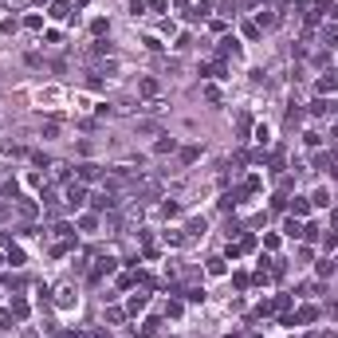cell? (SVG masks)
<instances>
[{"instance_id": "9a60e30c", "label": "cell", "mask_w": 338, "mask_h": 338, "mask_svg": "<svg viewBox=\"0 0 338 338\" xmlns=\"http://www.w3.org/2000/svg\"><path fill=\"white\" fill-rule=\"evenodd\" d=\"M209 12H213V8H209V4H193V8H189V20H193V24H197V20H205V16H209Z\"/></svg>"}, {"instance_id": "6da1fadb", "label": "cell", "mask_w": 338, "mask_h": 338, "mask_svg": "<svg viewBox=\"0 0 338 338\" xmlns=\"http://www.w3.org/2000/svg\"><path fill=\"white\" fill-rule=\"evenodd\" d=\"M52 303H56L59 311H75V307H79V291H75L71 283H59L56 291H52Z\"/></svg>"}, {"instance_id": "8fae6325", "label": "cell", "mask_w": 338, "mask_h": 338, "mask_svg": "<svg viewBox=\"0 0 338 338\" xmlns=\"http://www.w3.org/2000/svg\"><path fill=\"white\" fill-rule=\"evenodd\" d=\"M8 311H12V319H28V315H32V307H28L24 299H12V307H8Z\"/></svg>"}, {"instance_id": "7c38bea8", "label": "cell", "mask_w": 338, "mask_h": 338, "mask_svg": "<svg viewBox=\"0 0 338 338\" xmlns=\"http://www.w3.org/2000/svg\"><path fill=\"white\" fill-rule=\"evenodd\" d=\"M67 12H71V8H67V0H56V4L48 8V16H52V20H67Z\"/></svg>"}, {"instance_id": "d4e9b609", "label": "cell", "mask_w": 338, "mask_h": 338, "mask_svg": "<svg viewBox=\"0 0 338 338\" xmlns=\"http://www.w3.org/2000/svg\"><path fill=\"white\" fill-rule=\"evenodd\" d=\"M315 272L327 280V276H335V264H331V260H319V264H315Z\"/></svg>"}, {"instance_id": "5b68a950", "label": "cell", "mask_w": 338, "mask_h": 338, "mask_svg": "<svg viewBox=\"0 0 338 338\" xmlns=\"http://www.w3.org/2000/svg\"><path fill=\"white\" fill-rule=\"evenodd\" d=\"M99 169H103V166H95V162H83V166H75V173H79V181L87 185V181H95V177H99Z\"/></svg>"}, {"instance_id": "52a82bcc", "label": "cell", "mask_w": 338, "mask_h": 338, "mask_svg": "<svg viewBox=\"0 0 338 338\" xmlns=\"http://www.w3.org/2000/svg\"><path fill=\"white\" fill-rule=\"evenodd\" d=\"M315 91H319V95H335L338 91V75H323V79L315 83Z\"/></svg>"}, {"instance_id": "4dcf8cb0", "label": "cell", "mask_w": 338, "mask_h": 338, "mask_svg": "<svg viewBox=\"0 0 338 338\" xmlns=\"http://www.w3.org/2000/svg\"><path fill=\"white\" fill-rule=\"evenodd\" d=\"M142 95H158V83L154 79H142Z\"/></svg>"}, {"instance_id": "e575fe53", "label": "cell", "mask_w": 338, "mask_h": 338, "mask_svg": "<svg viewBox=\"0 0 338 338\" xmlns=\"http://www.w3.org/2000/svg\"><path fill=\"white\" fill-rule=\"evenodd\" d=\"M12 327V311H0V331H8Z\"/></svg>"}, {"instance_id": "ac0fdd59", "label": "cell", "mask_w": 338, "mask_h": 338, "mask_svg": "<svg viewBox=\"0 0 338 338\" xmlns=\"http://www.w3.org/2000/svg\"><path fill=\"white\" fill-rule=\"evenodd\" d=\"M252 138H256V142H260V146H268V142H272V130H268V126H264V122H260V126H256V130H252Z\"/></svg>"}, {"instance_id": "e0dca14e", "label": "cell", "mask_w": 338, "mask_h": 338, "mask_svg": "<svg viewBox=\"0 0 338 338\" xmlns=\"http://www.w3.org/2000/svg\"><path fill=\"white\" fill-rule=\"evenodd\" d=\"M107 32H111V24H107V20H91V36H95V40H103Z\"/></svg>"}, {"instance_id": "ba28073f", "label": "cell", "mask_w": 338, "mask_h": 338, "mask_svg": "<svg viewBox=\"0 0 338 338\" xmlns=\"http://www.w3.org/2000/svg\"><path fill=\"white\" fill-rule=\"evenodd\" d=\"M283 232H287L291 240H303V221H299V217H287V221H283Z\"/></svg>"}, {"instance_id": "f1b7e54d", "label": "cell", "mask_w": 338, "mask_h": 338, "mask_svg": "<svg viewBox=\"0 0 338 338\" xmlns=\"http://www.w3.org/2000/svg\"><path fill=\"white\" fill-rule=\"evenodd\" d=\"M323 248H327V252H335V248H338V232H331V236H323Z\"/></svg>"}, {"instance_id": "7a4b0ae2", "label": "cell", "mask_w": 338, "mask_h": 338, "mask_svg": "<svg viewBox=\"0 0 338 338\" xmlns=\"http://www.w3.org/2000/svg\"><path fill=\"white\" fill-rule=\"evenodd\" d=\"M63 201H67V209H83V201H87V185H83V181H71V185L63 189Z\"/></svg>"}, {"instance_id": "f546056e", "label": "cell", "mask_w": 338, "mask_h": 338, "mask_svg": "<svg viewBox=\"0 0 338 338\" xmlns=\"http://www.w3.org/2000/svg\"><path fill=\"white\" fill-rule=\"evenodd\" d=\"M146 48H150V52H162V48H166V44H162V40H158V36H146Z\"/></svg>"}, {"instance_id": "7402d4cb", "label": "cell", "mask_w": 338, "mask_h": 338, "mask_svg": "<svg viewBox=\"0 0 338 338\" xmlns=\"http://www.w3.org/2000/svg\"><path fill=\"white\" fill-rule=\"evenodd\" d=\"M181 295H185V299H189V303H205V291H201V287H185V291H181Z\"/></svg>"}, {"instance_id": "83f0119b", "label": "cell", "mask_w": 338, "mask_h": 338, "mask_svg": "<svg viewBox=\"0 0 338 338\" xmlns=\"http://www.w3.org/2000/svg\"><path fill=\"white\" fill-rule=\"evenodd\" d=\"M146 8H150V12H166L169 0H146Z\"/></svg>"}, {"instance_id": "5bb4252c", "label": "cell", "mask_w": 338, "mask_h": 338, "mask_svg": "<svg viewBox=\"0 0 338 338\" xmlns=\"http://www.w3.org/2000/svg\"><path fill=\"white\" fill-rule=\"evenodd\" d=\"M225 264H228L225 256H213V260H209V276H225V272H228Z\"/></svg>"}, {"instance_id": "cb8c5ba5", "label": "cell", "mask_w": 338, "mask_h": 338, "mask_svg": "<svg viewBox=\"0 0 338 338\" xmlns=\"http://www.w3.org/2000/svg\"><path fill=\"white\" fill-rule=\"evenodd\" d=\"M311 205H319V209H327V205H331V193H327V189H319V193L311 197Z\"/></svg>"}, {"instance_id": "30bf717a", "label": "cell", "mask_w": 338, "mask_h": 338, "mask_svg": "<svg viewBox=\"0 0 338 338\" xmlns=\"http://www.w3.org/2000/svg\"><path fill=\"white\" fill-rule=\"evenodd\" d=\"M276 24H280V16H276V12H264V8H260V16H256V28L264 32V28H276Z\"/></svg>"}, {"instance_id": "44dd1931", "label": "cell", "mask_w": 338, "mask_h": 338, "mask_svg": "<svg viewBox=\"0 0 338 338\" xmlns=\"http://www.w3.org/2000/svg\"><path fill=\"white\" fill-rule=\"evenodd\" d=\"M154 150H158V154H173V150H177V138H169V134H166V138H162Z\"/></svg>"}, {"instance_id": "4316f807", "label": "cell", "mask_w": 338, "mask_h": 338, "mask_svg": "<svg viewBox=\"0 0 338 338\" xmlns=\"http://www.w3.org/2000/svg\"><path fill=\"white\" fill-rule=\"evenodd\" d=\"M130 16H146V0H130Z\"/></svg>"}, {"instance_id": "2e32d148", "label": "cell", "mask_w": 338, "mask_h": 338, "mask_svg": "<svg viewBox=\"0 0 338 338\" xmlns=\"http://www.w3.org/2000/svg\"><path fill=\"white\" fill-rule=\"evenodd\" d=\"M24 28H28V32H44V16H36V12L24 16Z\"/></svg>"}, {"instance_id": "d6a6232c", "label": "cell", "mask_w": 338, "mask_h": 338, "mask_svg": "<svg viewBox=\"0 0 338 338\" xmlns=\"http://www.w3.org/2000/svg\"><path fill=\"white\" fill-rule=\"evenodd\" d=\"M327 107H331V103H323V99H315V103H311V114H327Z\"/></svg>"}, {"instance_id": "836d02e7", "label": "cell", "mask_w": 338, "mask_h": 338, "mask_svg": "<svg viewBox=\"0 0 338 338\" xmlns=\"http://www.w3.org/2000/svg\"><path fill=\"white\" fill-rule=\"evenodd\" d=\"M52 177H56V181H67V177H71V169H67V166H56V173H52Z\"/></svg>"}, {"instance_id": "ffe728a7", "label": "cell", "mask_w": 338, "mask_h": 338, "mask_svg": "<svg viewBox=\"0 0 338 338\" xmlns=\"http://www.w3.org/2000/svg\"><path fill=\"white\" fill-rule=\"evenodd\" d=\"M319 319V307H303L299 315H295V323H315Z\"/></svg>"}, {"instance_id": "9c48e42d", "label": "cell", "mask_w": 338, "mask_h": 338, "mask_svg": "<svg viewBox=\"0 0 338 338\" xmlns=\"http://www.w3.org/2000/svg\"><path fill=\"white\" fill-rule=\"evenodd\" d=\"M307 213H311V201H307V197H291V217H299V221H303Z\"/></svg>"}, {"instance_id": "1f68e13d", "label": "cell", "mask_w": 338, "mask_h": 338, "mask_svg": "<svg viewBox=\"0 0 338 338\" xmlns=\"http://www.w3.org/2000/svg\"><path fill=\"white\" fill-rule=\"evenodd\" d=\"M79 225L87 228V232H95V225H99V217H95V213H91V217H83V221H79Z\"/></svg>"}, {"instance_id": "277c9868", "label": "cell", "mask_w": 338, "mask_h": 338, "mask_svg": "<svg viewBox=\"0 0 338 338\" xmlns=\"http://www.w3.org/2000/svg\"><path fill=\"white\" fill-rule=\"evenodd\" d=\"M114 205H118V201H114V193H95V201H91V209H95V213H114Z\"/></svg>"}, {"instance_id": "3957f363", "label": "cell", "mask_w": 338, "mask_h": 338, "mask_svg": "<svg viewBox=\"0 0 338 338\" xmlns=\"http://www.w3.org/2000/svg\"><path fill=\"white\" fill-rule=\"evenodd\" d=\"M114 268H118V260H114V256H103V260L95 264V272H91V283H99L103 276H114Z\"/></svg>"}, {"instance_id": "484cf974", "label": "cell", "mask_w": 338, "mask_h": 338, "mask_svg": "<svg viewBox=\"0 0 338 338\" xmlns=\"http://www.w3.org/2000/svg\"><path fill=\"white\" fill-rule=\"evenodd\" d=\"M162 213H166V217H181V205H177V201H166Z\"/></svg>"}, {"instance_id": "8992f818", "label": "cell", "mask_w": 338, "mask_h": 338, "mask_svg": "<svg viewBox=\"0 0 338 338\" xmlns=\"http://www.w3.org/2000/svg\"><path fill=\"white\" fill-rule=\"evenodd\" d=\"M146 303H150V295H146V291H134V295H130V303H126V311H130V315H138V311H146Z\"/></svg>"}, {"instance_id": "d6986e66", "label": "cell", "mask_w": 338, "mask_h": 338, "mask_svg": "<svg viewBox=\"0 0 338 338\" xmlns=\"http://www.w3.org/2000/svg\"><path fill=\"white\" fill-rule=\"evenodd\" d=\"M4 260H8V264H12V268H20V264H24V252H20V248H16V244H12V248H8V252H4Z\"/></svg>"}, {"instance_id": "4fadbf2b", "label": "cell", "mask_w": 338, "mask_h": 338, "mask_svg": "<svg viewBox=\"0 0 338 338\" xmlns=\"http://www.w3.org/2000/svg\"><path fill=\"white\" fill-rule=\"evenodd\" d=\"M236 52H240V40L236 36H225L221 40V56H236Z\"/></svg>"}, {"instance_id": "603a6c76", "label": "cell", "mask_w": 338, "mask_h": 338, "mask_svg": "<svg viewBox=\"0 0 338 338\" xmlns=\"http://www.w3.org/2000/svg\"><path fill=\"white\" fill-rule=\"evenodd\" d=\"M166 244H173V248H177V244H185V232H181V228H169V232H166Z\"/></svg>"}, {"instance_id": "d590c367", "label": "cell", "mask_w": 338, "mask_h": 338, "mask_svg": "<svg viewBox=\"0 0 338 338\" xmlns=\"http://www.w3.org/2000/svg\"><path fill=\"white\" fill-rule=\"evenodd\" d=\"M177 4H185V0H177Z\"/></svg>"}]
</instances>
